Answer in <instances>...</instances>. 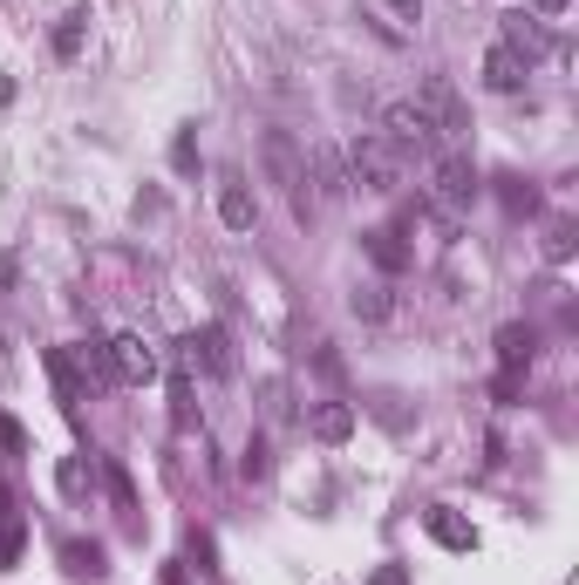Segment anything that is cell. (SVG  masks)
<instances>
[{
	"label": "cell",
	"instance_id": "1",
	"mask_svg": "<svg viewBox=\"0 0 579 585\" xmlns=\"http://www.w3.org/2000/svg\"><path fill=\"white\" fill-rule=\"evenodd\" d=\"M347 191H368V198H396L403 191V150L382 130H362L347 143Z\"/></svg>",
	"mask_w": 579,
	"mask_h": 585
},
{
	"label": "cell",
	"instance_id": "2",
	"mask_svg": "<svg viewBox=\"0 0 579 585\" xmlns=\"http://www.w3.org/2000/svg\"><path fill=\"white\" fill-rule=\"evenodd\" d=\"M259 158H266V171H274V184L293 198V218H314V191H307V158H300V143H293L287 130H266Z\"/></svg>",
	"mask_w": 579,
	"mask_h": 585
},
{
	"label": "cell",
	"instance_id": "3",
	"mask_svg": "<svg viewBox=\"0 0 579 585\" xmlns=\"http://www.w3.org/2000/svg\"><path fill=\"white\" fill-rule=\"evenodd\" d=\"M471 198H478V164L463 158V150H450V158L437 164V218H443V231H457V218L471 212Z\"/></svg>",
	"mask_w": 579,
	"mask_h": 585
},
{
	"label": "cell",
	"instance_id": "4",
	"mask_svg": "<svg viewBox=\"0 0 579 585\" xmlns=\"http://www.w3.org/2000/svg\"><path fill=\"white\" fill-rule=\"evenodd\" d=\"M178 355L191 361V368H205L212 381H232V375H239V355H232V334L212 321V327H199V334H184V347H178Z\"/></svg>",
	"mask_w": 579,
	"mask_h": 585
},
{
	"label": "cell",
	"instance_id": "5",
	"mask_svg": "<svg viewBox=\"0 0 579 585\" xmlns=\"http://www.w3.org/2000/svg\"><path fill=\"white\" fill-rule=\"evenodd\" d=\"M422 116H430V123H437V137L450 143V137H463V130H471V109H463V96L450 89V75H430V83H422Z\"/></svg>",
	"mask_w": 579,
	"mask_h": 585
},
{
	"label": "cell",
	"instance_id": "6",
	"mask_svg": "<svg viewBox=\"0 0 579 585\" xmlns=\"http://www.w3.org/2000/svg\"><path fill=\"white\" fill-rule=\"evenodd\" d=\"M382 137H389L396 150H437L443 143L437 123L422 116V102H389V109H382Z\"/></svg>",
	"mask_w": 579,
	"mask_h": 585
},
{
	"label": "cell",
	"instance_id": "7",
	"mask_svg": "<svg viewBox=\"0 0 579 585\" xmlns=\"http://www.w3.org/2000/svg\"><path fill=\"white\" fill-rule=\"evenodd\" d=\"M497 42H505L518 62H538V55L553 48V34H546V21H538V14L512 8V14H497Z\"/></svg>",
	"mask_w": 579,
	"mask_h": 585
},
{
	"label": "cell",
	"instance_id": "8",
	"mask_svg": "<svg viewBox=\"0 0 579 585\" xmlns=\"http://www.w3.org/2000/svg\"><path fill=\"white\" fill-rule=\"evenodd\" d=\"M109 368H116V381H150V375H158V347H150L143 334H116L109 340Z\"/></svg>",
	"mask_w": 579,
	"mask_h": 585
},
{
	"label": "cell",
	"instance_id": "9",
	"mask_svg": "<svg viewBox=\"0 0 579 585\" xmlns=\"http://www.w3.org/2000/svg\"><path fill=\"white\" fill-rule=\"evenodd\" d=\"M218 218H225V231H253L259 225V198H253V184L239 171L218 177Z\"/></svg>",
	"mask_w": 579,
	"mask_h": 585
},
{
	"label": "cell",
	"instance_id": "10",
	"mask_svg": "<svg viewBox=\"0 0 579 585\" xmlns=\"http://www.w3.org/2000/svg\"><path fill=\"white\" fill-rule=\"evenodd\" d=\"M525 75H532V62H518L505 42H491V48H484V83H491L497 96H518V89H525Z\"/></svg>",
	"mask_w": 579,
	"mask_h": 585
},
{
	"label": "cell",
	"instance_id": "11",
	"mask_svg": "<svg viewBox=\"0 0 579 585\" xmlns=\"http://www.w3.org/2000/svg\"><path fill=\"white\" fill-rule=\"evenodd\" d=\"M532 347H538V334H532L525 321H505V327H497V368H505V375H525V368H532Z\"/></svg>",
	"mask_w": 579,
	"mask_h": 585
},
{
	"label": "cell",
	"instance_id": "12",
	"mask_svg": "<svg viewBox=\"0 0 579 585\" xmlns=\"http://www.w3.org/2000/svg\"><path fill=\"white\" fill-rule=\"evenodd\" d=\"M49 375H55V396H62V409H83V402H89V381H83V368H75V355H68V347H49Z\"/></svg>",
	"mask_w": 579,
	"mask_h": 585
},
{
	"label": "cell",
	"instance_id": "13",
	"mask_svg": "<svg viewBox=\"0 0 579 585\" xmlns=\"http://www.w3.org/2000/svg\"><path fill=\"white\" fill-rule=\"evenodd\" d=\"M62 572H68V578H89V585H96V578L109 572V552H103L96 538H68V544H62Z\"/></svg>",
	"mask_w": 579,
	"mask_h": 585
},
{
	"label": "cell",
	"instance_id": "14",
	"mask_svg": "<svg viewBox=\"0 0 579 585\" xmlns=\"http://www.w3.org/2000/svg\"><path fill=\"white\" fill-rule=\"evenodd\" d=\"M362 246H368V259H375L382 272H403V266H409V246H403V231H396V225L362 231Z\"/></svg>",
	"mask_w": 579,
	"mask_h": 585
},
{
	"label": "cell",
	"instance_id": "15",
	"mask_svg": "<svg viewBox=\"0 0 579 585\" xmlns=\"http://www.w3.org/2000/svg\"><path fill=\"white\" fill-rule=\"evenodd\" d=\"M430 538L443 544V552H478V531L463 524V518L450 511V503H437V511H430Z\"/></svg>",
	"mask_w": 579,
	"mask_h": 585
},
{
	"label": "cell",
	"instance_id": "16",
	"mask_svg": "<svg viewBox=\"0 0 579 585\" xmlns=\"http://www.w3.org/2000/svg\"><path fill=\"white\" fill-rule=\"evenodd\" d=\"M68 355H75V368H83L89 396H96V388H109V381H116V368H109V340H83V347H68Z\"/></svg>",
	"mask_w": 579,
	"mask_h": 585
},
{
	"label": "cell",
	"instance_id": "17",
	"mask_svg": "<svg viewBox=\"0 0 579 585\" xmlns=\"http://www.w3.org/2000/svg\"><path fill=\"white\" fill-rule=\"evenodd\" d=\"M314 436L321 443H347L355 436V402H321L314 409Z\"/></svg>",
	"mask_w": 579,
	"mask_h": 585
},
{
	"label": "cell",
	"instance_id": "18",
	"mask_svg": "<svg viewBox=\"0 0 579 585\" xmlns=\"http://www.w3.org/2000/svg\"><path fill=\"white\" fill-rule=\"evenodd\" d=\"M55 484H62V497H75V503H83V497L96 490V463H89V456H62Z\"/></svg>",
	"mask_w": 579,
	"mask_h": 585
},
{
	"label": "cell",
	"instance_id": "19",
	"mask_svg": "<svg viewBox=\"0 0 579 585\" xmlns=\"http://www.w3.org/2000/svg\"><path fill=\"white\" fill-rule=\"evenodd\" d=\"M83 34H89V8H68L62 28H55V62H75V55H83Z\"/></svg>",
	"mask_w": 579,
	"mask_h": 585
},
{
	"label": "cell",
	"instance_id": "20",
	"mask_svg": "<svg viewBox=\"0 0 579 585\" xmlns=\"http://www.w3.org/2000/svg\"><path fill=\"white\" fill-rule=\"evenodd\" d=\"M314 177H321V198H347V164L334 150H314Z\"/></svg>",
	"mask_w": 579,
	"mask_h": 585
},
{
	"label": "cell",
	"instance_id": "21",
	"mask_svg": "<svg viewBox=\"0 0 579 585\" xmlns=\"http://www.w3.org/2000/svg\"><path fill=\"white\" fill-rule=\"evenodd\" d=\"M21 552H28V524L21 518H0V572H14Z\"/></svg>",
	"mask_w": 579,
	"mask_h": 585
},
{
	"label": "cell",
	"instance_id": "22",
	"mask_svg": "<svg viewBox=\"0 0 579 585\" xmlns=\"http://www.w3.org/2000/svg\"><path fill=\"white\" fill-rule=\"evenodd\" d=\"M347 306H355V321H368V327H375V321H389V306H396V300H389V286H362Z\"/></svg>",
	"mask_w": 579,
	"mask_h": 585
},
{
	"label": "cell",
	"instance_id": "23",
	"mask_svg": "<svg viewBox=\"0 0 579 585\" xmlns=\"http://www.w3.org/2000/svg\"><path fill=\"white\" fill-rule=\"evenodd\" d=\"M171 422L191 429V361L178 355V375H171Z\"/></svg>",
	"mask_w": 579,
	"mask_h": 585
},
{
	"label": "cell",
	"instance_id": "24",
	"mask_svg": "<svg viewBox=\"0 0 579 585\" xmlns=\"http://www.w3.org/2000/svg\"><path fill=\"white\" fill-rule=\"evenodd\" d=\"M103 477H109V497H116V511H130V518H137V490H130V470H124V463L109 456V463H103Z\"/></svg>",
	"mask_w": 579,
	"mask_h": 585
},
{
	"label": "cell",
	"instance_id": "25",
	"mask_svg": "<svg viewBox=\"0 0 579 585\" xmlns=\"http://www.w3.org/2000/svg\"><path fill=\"white\" fill-rule=\"evenodd\" d=\"M266 470H274V449H266V436H253V443H246V456H239V477H246V484H259Z\"/></svg>",
	"mask_w": 579,
	"mask_h": 585
},
{
	"label": "cell",
	"instance_id": "26",
	"mask_svg": "<svg viewBox=\"0 0 579 585\" xmlns=\"http://www.w3.org/2000/svg\"><path fill=\"white\" fill-rule=\"evenodd\" d=\"M497 198H505V212L518 218V212H538V191L525 184V177H505V191H497Z\"/></svg>",
	"mask_w": 579,
	"mask_h": 585
},
{
	"label": "cell",
	"instance_id": "27",
	"mask_svg": "<svg viewBox=\"0 0 579 585\" xmlns=\"http://www.w3.org/2000/svg\"><path fill=\"white\" fill-rule=\"evenodd\" d=\"M0 456H28V429L14 415H0Z\"/></svg>",
	"mask_w": 579,
	"mask_h": 585
},
{
	"label": "cell",
	"instance_id": "28",
	"mask_svg": "<svg viewBox=\"0 0 579 585\" xmlns=\"http://www.w3.org/2000/svg\"><path fill=\"white\" fill-rule=\"evenodd\" d=\"M171 164H178V171H191V164H199V137H191V130H178V143H171Z\"/></svg>",
	"mask_w": 579,
	"mask_h": 585
},
{
	"label": "cell",
	"instance_id": "29",
	"mask_svg": "<svg viewBox=\"0 0 579 585\" xmlns=\"http://www.w3.org/2000/svg\"><path fill=\"white\" fill-rule=\"evenodd\" d=\"M0 518H21V497H14V477L0 470Z\"/></svg>",
	"mask_w": 579,
	"mask_h": 585
},
{
	"label": "cell",
	"instance_id": "30",
	"mask_svg": "<svg viewBox=\"0 0 579 585\" xmlns=\"http://www.w3.org/2000/svg\"><path fill=\"white\" fill-rule=\"evenodd\" d=\"M546 252H553V259L572 252V225H553V231H546Z\"/></svg>",
	"mask_w": 579,
	"mask_h": 585
},
{
	"label": "cell",
	"instance_id": "31",
	"mask_svg": "<svg viewBox=\"0 0 579 585\" xmlns=\"http://www.w3.org/2000/svg\"><path fill=\"white\" fill-rule=\"evenodd\" d=\"M368 585H409V565H375Z\"/></svg>",
	"mask_w": 579,
	"mask_h": 585
},
{
	"label": "cell",
	"instance_id": "32",
	"mask_svg": "<svg viewBox=\"0 0 579 585\" xmlns=\"http://www.w3.org/2000/svg\"><path fill=\"white\" fill-rule=\"evenodd\" d=\"M518 388H525V375H497L491 396H497V402H518Z\"/></svg>",
	"mask_w": 579,
	"mask_h": 585
},
{
	"label": "cell",
	"instance_id": "33",
	"mask_svg": "<svg viewBox=\"0 0 579 585\" xmlns=\"http://www.w3.org/2000/svg\"><path fill=\"white\" fill-rule=\"evenodd\" d=\"M382 8H396L403 21H422V0H382Z\"/></svg>",
	"mask_w": 579,
	"mask_h": 585
},
{
	"label": "cell",
	"instance_id": "34",
	"mask_svg": "<svg viewBox=\"0 0 579 585\" xmlns=\"http://www.w3.org/2000/svg\"><path fill=\"white\" fill-rule=\"evenodd\" d=\"M14 286V252H0V293Z\"/></svg>",
	"mask_w": 579,
	"mask_h": 585
},
{
	"label": "cell",
	"instance_id": "35",
	"mask_svg": "<svg viewBox=\"0 0 579 585\" xmlns=\"http://www.w3.org/2000/svg\"><path fill=\"white\" fill-rule=\"evenodd\" d=\"M572 0H532V14H566Z\"/></svg>",
	"mask_w": 579,
	"mask_h": 585
},
{
	"label": "cell",
	"instance_id": "36",
	"mask_svg": "<svg viewBox=\"0 0 579 585\" xmlns=\"http://www.w3.org/2000/svg\"><path fill=\"white\" fill-rule=\"evenodd\" d=\"M14 102V75H0V109H8Z\"/></svg>",
	"mask_w": 579,
	"mask_h": 585
}]
</instances>
